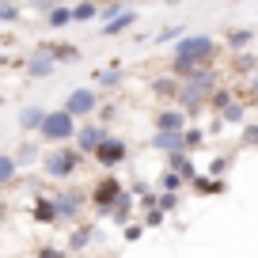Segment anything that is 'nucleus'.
Masks as SVG:
<instances>
[{"label": "nucleus", "mask_w": 258, "mask_h": 258, "mask_svg": "<svg viewBox=\"0 0 258 258\" xmlns=\"http://www.w3.org/2000/svg\"><path fill=\"white\" fill-rule=\"evenodd\" d=\"M217 57V42L205 38V34H194V38H182L175 46V73L178 76H194L202 61H213Z\"/></svg>", "instance_id": "f257e3e1"}, {"label": "nucleus", "mask_w": 258, "mask_h": 258, "mask_svg": "<svg viewBox=\"0 0 258 258\" xmlns=\"http://www.w3.org/2000/svg\"><path fill=\"white\" fill-rule=\"evenodd\" d=\"M38 133L46 141H69L76 133V129H73V114H69V110H49L46 118H42Z\"/></svg>", "instance_id": "f03ea898"}, {"label": "nucleus", "mask_w": 258, "mask_h": 258, "mask_svg": "<svg viewBox=\"0 0 258 258\" xmlns=\"http://www.w3.org/2000/svg\"><path fill=\"white\" fill-rule=\"evenodd\" d=\"M76 163H80V156H76V152H69V148H53V152L46 156V175L69 178L76 171Z\"/></svg>", "instance_id": "7ed1b4c3"}, {"label": "nucleus", "mask_w": 258, "mask_h": 258, "mask_svg": "<svg viewBox=\"0 0 258 258\" xmlns=\"http://www.w3.org/2000/svg\"><path fill=\"white\" fill-rule=\"evenodd\" d=\"M95 103H99V99H95V91H91V88H76L73 95L64 99V110L73 114V118H84V114L95 110Z\"/></svg>", "instance_id": "20e7f679"}, {"label": "nucleus", "mask_w": 258, "mask_h": 258, "mask_svg": "<svg viewBox=\"0 0 258 258\" xmlns=\"http://www.w3.org/2000/svg\"><path fill=\"white\" fill-rule=\"evenodd\" d=\"M95 160L103 163V167H114V163H121V160H125V141L103 137V141H99V148H95Z\"/></svg>", "instance_id": "39448f33"}, {"label": "nucleus", "mask_w": 258, "mask_h": 258, "mask_svg": "<svg viewBox=\"0 0 258 258\" xmlns=\"http://www.w3.org/2000/svg\"><path fill=\"white\" fill-rule=\"evenodd\" d=\"M95 202H99V205L121 202V186H118V178H103V182L95 186Z\"/></svg>", "instance_id": "423d86ee"}, {"label": "nucleus", "mask_w": 258, "mask_h": 258, "mask_svg": "<svg viewBox=\"0 0 258 258\" xmlns=\"http://www.w3.org/2000/svg\"><path fill=\"white\" fill-rule=\"evenodd\" d=\"M152 145L163 148V152H178V148H186V137H182V133H171V129H160Z\"/></svg>", "instance_id": "0eeeda50"}, {"label": "nucleus", "mask_w": 258, "mask_h": 258, "mask_svg": "<svg viewBox=\"0 0 258 258\" xmlns=\"http://www.w3.org/2000/svg\"><path fill=\"white\" fill-rule=\"evenodd\" d=\"M182 125H186V114L182 110H163L160 118H156V129H171V133H178Z\"/></svg>", "instance_id": "6e6552de"}, {"label": "nucleus", "mask_w": 258, "mask_h": 258, "mask_svg": "<svg viewBox=\"0 0 258 258\" xmlns=\"http://www.w3.org/2000/svg\"><path fill=\"white\" fill-rule=\"evenodd\" d=\"M46 23L53 27V31L69 27V23H73V8H69V4H61V8H49V19H46Z\"/></svg>", "instance_id": "1a4fd4ad"}, {"label": "nucleus", "mask_w": 258, "mask_h": 258, "mask_svg": "<svg viewBox=\"0 0 258 258\" xmlns=\"http://www.w3.org/2000/svg\"><path fill=\"white\" fill-rule=\"evenodd\" d=\"M133 19H137V12H118V16H114L110 23L103 27V34H118V31H125V27H133Z\"/></svg>", "instance_id": "9d476101"}, {"label": "nucleus", "mask_w": 258, "mask_h": 258, "mask_svg": "<svg viewBox=\"0 0 258 258\" xmlns=\"http://www.w3.org/2000/svg\"><path fill=\"white\" fill-rule=\"evenodd\" d=\"M99 141H103V129H95V125L80 129V148H84V152H95Z\"/></svg>", "instance_id": "9b49d317"}, {"label": "nucleus", "mask_w": 258, "mask_h": 258, "mask_svg": "<svg viewBox=\"0 0 258 258\" xmlns=\"http://www.w3.org/2000/svg\"><path fill=\"white\" fill-rule=\"evenodd\" d=\"M42 118H46V110H42V106H27V110L19 114V125H23V129H38Z\"/></svg>", "instance_id": "f8f14e48"}, {"label": "nucleus", "mask_w": 258, "mask_h": 258, "mask_svg": "<svg viewBox=\"0 0 258 258\" xmlns=\"http://www.w3.org/2000/svg\"><path fill=\"white\" fill-rule=\"evenodd\" d=\"M99 8H95V0H84V4H76L73 8V23H88V19H95Z\"/></svg>", "instance_id": "ddd939ff"}, {"label": "nucleus", "mask_w": 258, "mask_h": 258, "mask_svg": "<svg viewBox=\"0 0 258 258\" xmlns=\"http://www.w3.org/2000/svg\"><path fill=\"white\" fill-rule=\"evenodd\" d=\"M46 53L53 57V64H57V61H76L80 49H76V46H46Z\"/></svg>", "instance_id": "4468645a"}, {"label": "nucleus", "mask_w": 258, "mask_h": 258, "mask_svg": "<svg viewBox=\"0 0 258 258\" xmlns=\"http://www.w3.org/2000/svg\"><path fill=\"white\" fill-rule=\"evenodd\" d=\"M16 178V156H0V182Z\"/></svg>", "instance_id": "2eb2a0df"}, {"label": "nucleus", "mask_w": 258, "mask_h": 258, "mask_svg": "<svg viewBox=\"0 0 258 258\" xmlns=\"http://www.w3.org/2000/svg\"><path fill=\"white\" fill-rule=\"evenodd\" d=\"M53 205H49V202H38V205H34V217H38V220H53Z\"/></svg>", "instance_id": "dca6fc26"}, {"label": "nucleus", "mask_w": 258, "mask_h": 258, "mask_svg": "<svg viewBox=\"0 0 258 258\" xmlns=\"http://www.w3.org/2000/svg\"><path fill=\"white\" fill-rule=\"evenodd\" d=\"M224 121H243V106L239 103H228L224 106Z\"/></svg>", "instance_id": "f3484780"}, {"label": "nucleus", "mask_w": 258, "mask_h": 258, "mask_svg": "<svg viewBox=\"0 0 258 258\" xmlns=\"http://www.w3.org/2000/svg\"><path fill=\"white\" fill-rule=\"evenodd\" d=\"M243 141H247V145H258V125H247V129H243Z\"/></svg>", "instance_id": "a211bd4d"}, {"label": "nucleus", "mask_w": 258, "mask_h": 258, "mask_svg": "<svg viewBox=\"0 0 258 258\" xmlns=\"http://www.w3.org/2000/svg\"><path fill=\"white\" fill-rule=\"evenodd\" d=\"M27 160H34V145H27V148H19V156H16V163H27Z\"/></svg>", "instance_id": "6ab92c4d"}, {"label": "nucleus", "mask_w": 258, "mask_h": 258, "mask_svg": "<svg viewBox=\"0 0 258 258\" xmlns=\"http://www.w3.org/2000/svg\"><path fill=\"white\" fill-rule=\"evenodd\" d=\"M0 19H4V23H12V19H16V8H12V4H0Z\"/></svg>", "instance_id": "aec40b11"}, {"label": "nucleus", "mask_w": 258, "mask_h": 258, "mask_svg": "<svg viewBox=\"0 0 258 258\" xmlns=\"http://www.w3.org/2000/svg\"><path fill=\"white\" fill-rule=\"evenodd\" d=\"M232 99H228V91H213V106H228Z\"/></svg>", "instance_id": "412c9836"}, {"label": "nucleus", "mask_w": 258, "mask_h": 258, "mask_svg": "<svg viewBox=\"0 0 258 258\" xmlns=\"http://www.w3.org/2000/svg\"><path fill=\"white\" fill-rule=\"evenodd\" d=\"M247 42H250L247 31H235V34H232V46H247Z\"/></svg>", "instance_id": "4be33fe9"}, {"label": "nucleus", "mask_w": 258, "mask_h": 258, "mask_svg": "<svg viewBox=\"0 0 258 258\" xmlns=\"http://www.w3.org/2000/svg\"><path fill=\"white\" fill-rule=\"evenodd\" d=\"M118 80H121L118 73H103V84H106V88H114V84H118Z\"/></svg>", "instance_id": "5701e85b"}, {"label": "nucleus", "mask_w": 258, "mask_h": 258, "mask_svg": "<svg viewBox=\"0 0 258 258\" xmlns=\"http://www.w3.org/2000/svg\"><path fill=\"white\" fill-rule=\"evenodd\" d=\"M42 258H61V254H57V250H42Z\"/></svg>", "instance_id": "b1692460"}, {"label": "nucleus", "mask_w": 258, "mask_h": 258, "mask_svg": "<svg viewBox=\"0 0 258 258\" xmlns=\"http://www.w3.org/2000/svg\"><path fill=\"white\" fill-rule=\"evenodd\" d=\"M0 61H4V53H0Z\"/></svg>", "instance_id": "393cba45"}, {"label": "nucleus", "mask_w": 258, "mask_h": 258, "mask_svg": "<svg viewBox=\"0 0 258 258\" xmlns=\"http://www.w3.org/2000/svg\"><path fill=\"white\" fill-rule=\"evenodd\" d=\"M254 88H258V80H254Z\"/></svg>", "instance_id": "a878e982"}]
</instances>
